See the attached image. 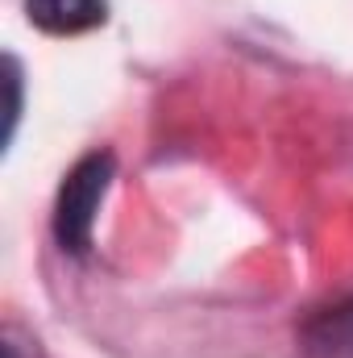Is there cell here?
Returning <instances> with one entry per match:
<instances>
[{"label":"cell","mask_w":353,"mask_h":358,"mask_svg":"<svg viewBox=\"0 0 353 358\" xmlns=\"http://www.w3.org/2000/svg\"><path fill=\"white\" fill-rule=\"evenodd\" d=\"M112 179V155H88L71 167V176L59 187V204H54V238L63 250L71 255H88L91 246V225H96V208L108 192Z\"/></svg>","instance_id":"6da1fadb"},{"label":"cell","mask_w":353,"mask_h":358,"mask_svg":"<svg viewBox=\"0 0 353 358\" xmlns=\"http://www.w3.org/2000/svg\"><path fill=\"white\" fill-rule=\"evenodd\" d=\"M25 17L54 38H71V34H88L96 25L108 21V4L104 0H25Z\"/></svg>","instance_id":"7a4b0ae2"},{"label":"cell","mask_w":353,"mask_h":358,"mask_svg":"<svg viewBox=\"0 0 353 358\" xmlns=\"http://www.w3.org/2000/svg\"><path fill=\"white\" fill-rule=\"evenodd\" d=\"M303 350L312 358H353V300L308 321Z\"/></svg>","instance_id":"3957f363"}]
</instances>
